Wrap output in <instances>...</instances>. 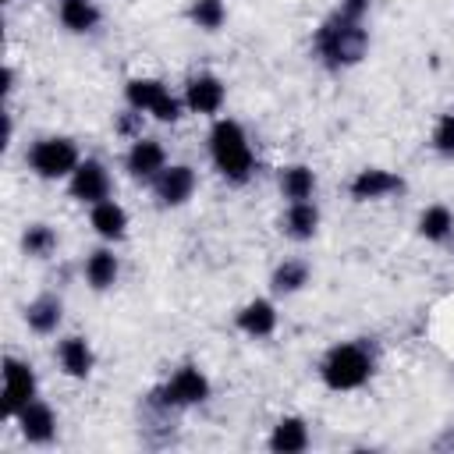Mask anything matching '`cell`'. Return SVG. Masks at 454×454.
Listing matches in <instances>:
<instances>
[{"label": "cell", "instance_id": "44dd1931", "mask_svg": "<svg viewBox=\"0 0 454 454\" xmlns=\"http://www.w3.org/2000/svg\"><path fill=\"white\" fill-rule=\"evenodd\" d=\"M167 96H170V89L160 78H128V85H124V99L138 114H153Z\"/></svg>", "mask_w": 454, "mask_h": 454}, {"label": "cell", "instance_id": "ac0fdd59", "mask_svg": "<svg viewBox=\"0 0 454 454\" xmlns=\"http://www.w3.org/2000/svg\"><path fill=\"white\" fill-rule=\"evenodd\" d=\"M266 443H270L273 454H301L309 447V426H305V419H298V415L277 419V426H273V433H270Z\"/></svg>", "mask_w": 454, "mask_h": 454}, {"label": "cell", "instance_id": "5b68a950", "mask_svg": "<svg viewBox=\"0 0 454 454\" xmlns=\"http://www.w3.org/2000/svg\"><path fill=\"white\" fill-rule=\"evenodd\" d=\"M209 376L199 369V365H181V369H174L170 372V380L153 394V401L160 404V408H192V404H202L206 397H209Z\"/></svg>", "mask_w": 454, "mask_h": 454}, {"label": "cell", "instance_id": "e0dca14e", "mask_svg": "<svg viewBox=\"0 0 454 454\" xmlns=\"http://www.w3.org/2000/svg\"><path fill=\"white\" fill-rule=\"evenodd\" d=\"M280 231H284L291 241H309V238H316V231H319V206H316L312 199H305V202H287V209H284V216H280Z\"/></svg>", "mask_w": 454, "mask_h": 454}, {"label": "cell", "instance_id": "ba28073f", "mask_svg": "<svg viewBox=\"0 0 454 454\" xmlns=\"http://www.w3.org/2000/svg\"><path fill=\"white\" fill-rule=\"evenodd\" d=\"M181 99H184L188 114L216 117V114L223 110V103H227V85H223L220 74L199 71V74H192V78L184 82V96H181Z\"/></svg>", "mask_w": 454, "mask_h": 454}, {"label": "cell", "instance_id": "603a6c76", "mask_svg": "<svg viewBox=\"0 0 454 454\" xmlns=\"http://www.w3.org/2000/svg\"><path fill=\"white\" fill-rule=\"evenodd\" d=\"M419 234L426 241H447V238H454V213H450V206H443V202L426 206L419 213Z\"/></svg>", "mask_w": 454, "mask_h": 454}, {"label": "cell", "instance_id": "8992f818", "mask_svg": "<svg viewBox=\"0 0 454 454\" xmlns=\"http://www.w3.org/2000/svg\"><path fill=\"white\" fill-rule=\"evenodd\" d=\"M110 192H114V177H110L106 163L96 160V156H85V160L74 167V174L67 177V195H71L74 202L96 206V202L110 199Z\"/></svg>", "mask_w": 454, "mask_h": 454}, {"label": "cell", "instance_id": "7402d4cb", "mask_svg": "<svg viewBox=\"0 0 454 454\" xmlns=\"http://www.w3.org/2000/svg\"><path fill=\"white\" fill-rule=\"evenodd\" d=\"M57 18H60V25L67 32L85 35V32H92L99 25V7L92 0H60L57 4Z\"/></svg>", "mask_w": 454, "mask_h": 454}, {"label": "cell", "instance_id": "484cf974", "mask_svg": "<svg viewBox=\"0 0 454 454\" xmlns=\"http://www.w3.org/2000/svg\"><path fill=\"white\" fill-rule=\"evenodd\" d=\"M188 21L202 32H216L227 21V4L223 0H192L188 4Z\"/></svg>", "mask_w": 454, "mask_h": 454}, {"label": "cell", "instance_id": "7c38bea8", "mask_svg": "<svg viewBox=\"0 0 454 454\" xmlns=\"http://www.w3.org/2000/svg\"><path fill=\"white\" fill-rule=\"evenodd\" d=\"M277 305L270 301V298H252V301H245L238 312H234V326L245 333V337H252V340H259V337H270L273 330H277Z\"/></svg>", "mask_w": 454, "mask_h": 454}, {"label": "cell", "instance_id": "9c48e42d", "mask_svg": "<svg viewBox=\"0 0 454 454\" xmlns=\"http://www.w3.org/2000/svg\"><path fill=\"white\" fill-rule=\"evenodd\" d=\"M124 170H128V177H135V181H156L163 170H167V149H163V142L160 138H131V145H128V153H124Z\"/></svg>", "mask_w": 454, "mask_h": 454}, {"label": "cell", "instance_id": "8fae6325", "mask_svg": "<svg viewBox=\"0 0 454 454\" xmlns=\"http://www.w3.org/2000/svg\"><path fill=\"white\" fill-rule=\"evenodd\" d=\"M401 188H404L401 174L383 170V167H365V170H358V174L351 177V184H348V192H351L355 202H380V199H387V195H397Z\"/></svg>", "mask_w": 454, "mask_h": 454}, {"label": "cell", "instance_id": "83f0119b", "mask_svg": "<svg viewBox=\"0 0 454 454\" xmlns=\"http://www.w3.org/2000/svg\"><path fill=\"white\" fill-rule=\"evenodd\" d=\"M117 131L128 135V138H142V114L128 106V110L121 114V121H117Z\"/></svg>", "mask_w": 454, "mask_h": 454}, {"label": "cell", "instance_id": "5bb4252c", "mask_svg": "<svg viewBox=\"0 0 454 454\" xmlns=\"http://www.w3.org/2000/svg\"><path fill=\"white\" fill-rule=\"evenodd\" d=\"M25 323H28V330L32 333H39V337H50V333H57V326L64 323V301L57 298V294H35L28 305H25Z\"/></svg>", "mask_w": 454, "mask_h": 454}, {"label": "cell", "instance_id": "cb8c5ba5", "mask_svg": "<svg viewBox=\"0 0 454 454\" xmlns=\"http://www.w3.org/2000/svg\"><path fill=\"white\" fill-rule=\"evenodd\" d=\"M305 284H309V262H301V259H284L270 273V291L273 294H284V298L287 294H298Z\"/></svg>", "mask_w": 454, "mask_h": 454}, {"label": "cell", "instance_id": "2e32d148", "mask_svg": "<svg viewBox=\"0 0 454 454\" xmlns=\"http://www.w3.org/2000/svg\"><path fill=\"white\" fill-rule=\"evenodd\" d=\"M89 223H92V231L103 241H124V234H128V209L121 202H114V199H103V202H96L89 209Z\"/></svg>", "mask_w": 454, "mask_h": 454}, {"label": "cell", "instance_id": "3957f363", "mask_svg": "<svg viewBox=\"0 0 454 454\" xmlns=\"http://www.w3.org/2000/svg\"><path fill=\"white\" fill-rule=\"evenodd\" d=\"M372 369H376L372 351L365 344H355V340L333 344L319 362V376L330 390H358L362 383H369Z\"/></svg>", "mask_w": 454, "mask_h": 454}, {"label": "cell", "instance_id": "d6986e66", "mask_svg": "<svg viewBox=\"0 0 454 454\" xmlns=\"http://www.w3.org/2000/svg\"><path fill=\"white\" fill-rule=\"evenodd\" d=\"M277 188L287 202H305L316 195V170L309 163H287L277 174Z\"/></svg>", "mask_w": 454, "mask_h": 454}, {"label": "cell", "instance_id": "f546056e", "mask_svg": "<svg viewBox=\"0 0 454 454\" xmlns=\"http://www.w3.org/2000/svg\"><path fill=\"white\" fill-rule=\"evenodd\" d=\"M4 92H7V96L14 92V67H11V64H4Z\"/></svg>", "mask_w": 454, "mask_h": 454}, {"label": "cell", "instance_id": "4fadbf2b", "mask_svg": "<svg viewBox=\"0 0 454 454\" xmlns=\"http://www.w3.org/2000/svg\"><path fill=\"white\" fill-rule=\"evenodd\" d=\"M18 429L28 443H50L57 436V415L46 401H28L21 411H18Z\"/></svg>", "mask_w": 454, "mask_h": 454}, {"label": "cell", "instance_id": "f1b7e54d", "mask_svg": "<svg viewBox=\"0 0 454 454\" xmlns=\"http://www.w3.org/2000/svg\"><path fill=\"white\" fill-rule=\"evenodd\" d=\"M369 7H372V0H340V4H337V11L348 14V18H355V21H365Z\"/></svg>", "mask_w": 454, "mask_h": 454}, {"label": "cell", "instance_id": "9a60e30c", "mask_svg": "<svg viewBox=\"0 0 454 454\" xmlns=\"http://www.w3.org/2000/svg\"><path fill=\"white\" fill-rule=\"evenodd\" d=\"M57 362H60L64 376H71V380H85V376L92 372V365H96V355H92V344H89L85 337L71 333V337L57 340Z\"/></svg>", "mask_w": 454, "mask_h": 454}, {"label": "cell", "instance_id": "7a4b0ae2", "mask_svg": "<svg viewBox=\"0 0 454 454\" xmlns=\"http://www.w3.org/2000/svg\"><path fill=\"white\" fill-rule=\"evenodd\" d=\"M209 160L227 184H245L255 174V153L245 128L234 117H220L209 128Z\"/></svg>", "mask_w": 454, "mask_h": 454}, {"label": "cell", "instance_id": "277c9868", "mask_svg": "<svg viewBox=\"0 0 454 454\" xmlns=\"http://www.w3.org/2000/svg\"><path fill=\"white\" fill-rule=\"evenodd\" d=\"M25 163L35 177L43 181H64L74 174V167L82 163L78 156V145L64 135H46V138H35L25 153Z\"/></svg>", "mask_w": 454, "mask_h": 454}, {"label": "cell", "instance_id": "6da1fadb", "mask_svg": "<svg viewBox=\"0 0 454 454\" xmlns=\"http://www.w3.org/2000/svg\"><path fill=\"white\" fill-rule=\"evenodd\" d=\"M312 50L326 67H351L369 50V28L365 21H355L340 11H333L312 35Z\"/></svg>", "mask_w": 454, "mask_h": 454}, {"label": "cell", "instance_id": "52a82bcc", "mask_svg": "<svg viewBox=\"0 0 454 454\" xmlns=\"http://www.w3.org/2000/svg\"><path fill=\"white\" fill-rule=\"evenodd\" d=\"M35 390H39V380H35V369L14 355L4 358V415L7 419H18V411L35 401Z\"/></svg>", "mask_w": 454, "mask_h": 454}, {"label": "cell", "instance_id": "4316f807", "mask_svg": "<svg viewBox=\"0 0 454 454\" xmlns=\"http://www.w3.org/2000/svg\"><path fill=\"white\" fill-rule=\"evenodd\" d=\"M433 149L447 160H454V110H447L433 128Z\"/></svg>", "mask_w": 454, "mask_h": 454}, {"label": "cell", "instance_id": "ffe728a7", "mask_svg": "<svg viewBox=\"0 0 454 454\" xmlns=\"http://www.w3.org/2000/svg\"><path fill=\"white\" fill-rule=\"evenodd\" d=\"M121 277V259L114 255V248H96L85 255V284L92 291H110Z\"/></svg>", "mask_w": 454, "mask_h": 454}, {"label": "cell", "instance_id": "d4e9b609", "mask_svg": "<svg viewBox=\"0 0 454 454\" xmlns=\"http://www.w3.org/2000/svg\"><path fill=\"white\" fill-rule=\"evenodd\" d=\"M57 231L50 223H28L21 231V252L32 255V259H50L57 252Z\"/></svg>", "mask_w": 454, "mask_h": 454}, {"label": "cell", "instance_id": "4dcf8cb0", "mask_svg": "<svg viewBox=\"0 0 454 454\" xmlns=\"http://www.w3.org/2000/svg\"><path fill=\"white\" fill-rule=\"evenodd\" d=\"M4 4H14V0H4Z\"/></svg>", "mask_w": 454, "mask_h": 454}, {"label": "cell", "instance_id": "30bf717a", "mask_svg": "<svg viewBox=\"0 0 454 454\" xmlns=\"http://www.w3.org/2000/svg\"><path fill=\"white\" fill-rule=\"evenodd\" d=\"M199 188V177H195V167L188 163H167V170L153 181V192H156V202L163 209H177L184 206Z\"/></svg>", "mask_w": 454, "mask_h": 454}]
</instances>
